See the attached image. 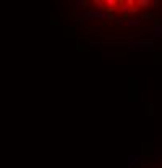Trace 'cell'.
<instances>
[{
  "instance_id": "13",
  "label": "cell",
  "mask_w": 162,
  "mask_h": 168,
  "mask_svg": "<svg viewBox=\"0 0 162 168\" xmlns=\"http://www.w3.org/2000/svg\"><path fill=\"white\" fill-rule=\"evenodd\" d=\"M104 55H106V57H113V55H115V53H113V52H106Z\"/></svg>"
},
{
  "instance_id": "2",
  "label": "cell",
  "mask_w": 162,
  "mask_h": 168,
  "mask_svg": "<svg viewBox=\"0 0 162 168\" xmlns=\"http://www.w3.org/2000/svg\"><path fill=\"white\" fill-rule=\"evenodd\" d=\"M84 15L88 16V20H106L107 12H97V10H86Z\"/></svg>"
},
{
  "instance_id": "5",
  "label": "cell",
  "mask_w": 162,
  "mask_h": 168,
  "mask_svg": "<svg viewBox=\"0 0 162 168\" xmlns=\"http://www.w3.org/2000/svg\"><path fill=\"white\" fill-rule=\"evenodd\" d=\"M123 24L125 26H139L141 20H128V16H127V18H123Z\"/></svg>"
},
{
  "instance_id": "8",
  "label": "cell",
  "mask_w": 162,
  "mask_h": 168,
  "mask_svg": "<svg viewBox=\"0 0 162 168\" xmlns=\"http://www.w3.org/2000/svg\"><path fill=\"white\" fill-rule=\"evenodd\" d=\"M156 18H157V16H156L154 13H144V15L141 16V21H143V20H146V21H151V20H156Z\"/></svg>"
},
{
  "instance_id": "11",
  "label": "cell",
  "mask_w": 162,
  "mask_h": 168,
  "mask_svg": "<svg viewBox=\"0 0 162 168\" xmlns=\"http://www.w3.org/2000/svg\"><path fill=\"white\" fill-rule=\"evenodd\" d=\"M138 10H139V8H138V7H133V8H131V10H130V13H133V15H135V13H138Z\"/></svg>"
},
{
  "instance_id": "10",
  "label": "cell",
  "mask_w": 162,
  "mask_h": 168,
  "mask_svg": "<svg viewBox=\"0 0 162 168\" xmlns=\"http://www.w3.org/2000/svg\"><path fill=\"white\" fill-rule=\"evenodd\" d=\"M148 115H149V116L154 115V105H152V104H149V105H148Z\"/></svg>"
},
{
  "instance_id": "7",
  "label": "cell",
  "mask_w": 162,
  "mask_h": 168,
  "mask_svg": "<svg viewBox=\"0 0 162 168\" xmlns=\"http://www.w3.org/2000/svg\"><path fill=\"white\" fill-rule=\"evenodd\" d=\"M94 5H96L97 12H107L106 5H104V0H94Z\"/></svg>"
},
{
  "instance_id": "3",
  "label": "cell",
  "mask_w": 162,
  "mask_h": 168,
  "mask_svg": "<svg viewBox=\"0 0 162 168\" xmlns=\"http://www.w3.org/2000/svg\"><path fill=\"white\" fill-rule=\"evenodd\" d=\"M141 160V155H128V166L131 168L133 165H136Z\"/></svg>"
},
{
  "instance_id": "6",
  "label": "cell",
  "mask_w": 162,
  "mask_h": 168,
  "mask_svg": "<svg viewBox=\"0 0 162 168\" xmlns=\"http://www.w3.org/2000/svg\"><path fill=\"white\" fill-rule=\"evenodd\" d=\"M135 5H136L138 8H148V7H151L152 3H151V0H136Z\"/></svg>"
},
{
  "instance_id": "4",
  "label": "cell",
  "mask_w": 162,
  "mask_h": 168,
  "mask_svg": "<svg viewBox=\"0 0 162 168\" xmlns=\"http://www.w3.org/2000/svg\"><path fill=\"white\" fill-rule=\"evenodd\" d=\"M154 39H162V24H154Z\"/></svg>"
},
{
  "instance_id": "1",
  "label": "cell",
  "mask_w": 162,
  "mask_h": 168,
  "mask_svg": "<svg viewBox=\"0 0 162 168\" xmlns=\"http://www.w3.org/2000/svg\"><path fill=\"white\" fill-rule=\"evenodd\" d=\"M128 45H130V49H133V47H135V49H138V47H143V49H152V47H154V41H152V39H144V41H130L128 42Z\"/></svg>"
},
{
  "instance_id": "9",
  "label": "cell",
  "mask_w": 162,
  "mask_h": 168,
  "mask_svg": "<svg viewBox=\"0 0 162 168\" xmlns=\"http://www.w3.org/2000/svg\"><path fill=\"white\" fill-rule=\"evenodd\" d=\"M76 8H86V5H88V2L86 0H76Z\"/></svg>"
},
{
  "instance_id": "12",
  "label": "cell",
  "mask_w": 162,
  "mask_h": 168,
  "mask_svg": "<svg viewBox=\"0 0 162 168\" xmlns=\"http://www.w3.org/2000/svg\"><path fill=\"white\" fill-rule=\"evenodd\" d=\"M101 45V42H94V41H91V47H99Z\"/></svg>"
},
{
  "instance_id": "14",
  "label": "cell",
  "mask_w": 162,
  "mask_h": 168,
  "mask_svg": "<svg viewBox=\"0 0 162 168\" xmlns=\"http://www.w3.org/2000/svg\"><path fill=\"white\" fill-rule=\"evenodd\" d=\"M160 155H162V152H156V154H154V158H159Z\"/></svg>"
}]
</instances>
